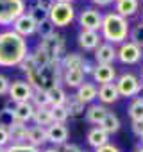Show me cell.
Returning <instances> with one entry per match:
<instances>
[{"label":"cell","mask_w":143,"mask_h":152,"mask_svg":"<svg viewBox=\"0 0 143 152\" xmlns=\"http://www.w3.org/2000/svg\"><path fill=\"white\" fill-rule=\"evenodd\" d=\"M27 54H29V45L25 38H22L15 31L0 32V66L2 68L18 66Z\"/></svg>","instance_id":"obj_1"},{"label":"cell","mask_w":143,"mask_h":152,"mask_svg":"<svg viewBox=\"0 0 143 152\" xmlns=\"http://www.w3.org/2000/svg\"><path fill=\"white\" fill-rule=\"evenodd\" d=\"M63 81V66L61 61H50L45 66H36L32 72L27 73V83L32 90L48 91L50 88L57 86Z\"/></svg>","instance_id":"obj_2"},{"label":"cell","mask_w":143,"mask_h":152,"mask_svg":"<svg viewBox=\"0 0 143 152\" xmlns=\"http://www.w3.org/2000/svg\"><path fill=\"white\" fill-rule=\"evenodd\" d=\"M100 36L107 43H123L129 36V23L125 18H122L116 13H107L102 16V25H100Z\"/></svg>","instance_id":"obj_3"},{"label":"cell","mask_w":143,"mask_h":152,"mask_svg":"<svg viewBox=\"0 0 143 152\" xmlns=\"http://www.w3.org/2000/svg\"><path fill=\"white\" fill-rule=\"evenodd\" d=\"M27 11L23 0H0V25H13Z\"/></svg>","instance_id":"obj_4"},{"label":"cell","mask_w":143,"mask_h":152,"mask_svg":"<svg viewBox=\"0 0 143 152\" xmlns=\"http://www.w3.org/2000/svg\"><path fill=\"white\" fill-rule=\"evenodd\" d=\"M74 18H75V9L72 4L55 2L52 6V9L48 11V22L54 27H66L74 22Z\"/></svg>","instance_id":"obj_5"},{"label":"cell","mask_w":143,"mask_h":152,"mask_svg":"<svg viewBox=\"0 0 143 152\" xmlns=\"http://www.w3.org/2000/svg\"><path fill=\"white\" fill-rule=\"evenodd\" d=\"M50 57V61H61V57L66 54L64 52V36L59 32H52L47 38H41V41L38 43Z\"/></svg>","instance_id":"obj_6"},{"label":"cell","mask_w":143,"mask_h":152,"mask_svg":"<svg viewBox=\"0 0 143 152\" xmlns=\"http://www.w3.org/2000/svg\"><path fill=\"white\" fill-rule=\"evenodd\" d=\"M115 84H116L120 97H134L141 91V83L132 73H122Z\"/></svg>","instance_id":"obj_7"},{"label":"cell","mask_w":143,"mask_h":152,"mask_svg":"<svg viewBox=\"0 0 143 152\" xmlns=\"http://www.w3.org/2000/svg\"><path fill=\"white\" fill-rule=\"evenodd\" d=\"M32 86L27 83V81H22V79H16L9 84V100L18 104V102H29L31 97H32Z\"/></svg>","instance_id":"obj_8"},{"label":"cell","mask_w":143,"mask_h":152,"mask_svg":"<svg viewBox=\"0 0 143 152\" xmlns=\"http://www.w3.org/2000/svg\"><path fill=\"white\" fill-rule=\"evenodd\" d=\"M79 25L82 27V31H95V32H98L100 25H102V15L95 7H86L79 15Z\"/></svg>","instance_id":"obj_9"},{"label":"cell","mask_w":143,"mask_h":152,"mask_svg":"<svg viewBox=\"0 0 143 152\" xmlns=\"http://www.w3.org/2000/svg\"><path fill=\"white\" fill-rule=\"evenodd\" d=\"M116 59H120L123 64H136L141 59V48L131 41H123L116 50Z\"/></svg>","instance_id":"obj_10"},{"label":"cell","mask_w":143,"mask_h":152,"mask_svg":"<svg viewBox=\"0 0 143 152\" xmlns=\"http://www.w3.org/2000/svg\"><path fill=\"white\" fill-rule=\"evenodd\" d=\"M68 127L66 124H52L47 127V140L50 143H54V147H61L68 141Z\"/></svg>","instance_id":"obj_11"},{"label":"cell","mask_w":143,"mask_h":152,"mask_svg":"<svg viewBox=\"0 0 143 152\" xmlns=\"http://www.w3.org/2000/svg\"><path fill=\"white\" fill-rule=\"evenodd\" d=\"M36 27L38 25H36V22L32 20V16L29 13H23L22 16H18L15 20V23H13V31L16 34H20L22 38H27V36L34 34L36 32Z\"/></svg>","instance_id":"obj_12"},{"label":"cell","mask_w":143,"mask_h":152,"mask_svg":"<svg viewBox=\"0 0 143 152\" xmlns=\"http://www.w3.org/2000/svg\"><path fill=\"white\" fill-rule=\"evenodd\" d=\"M116 59V48L111 43H100L95 48V61L97 64H113Z\"/></svg>","instance_id":"obj_13"},{"label":"cell","mask_w":143,"mask_h":152,"mask_svg":"<svg viewBox=\"0 0 143 152\" xmlns=\"http://www.w3.org/2000/svg\"><path fill=\"white\" fill-rule=\"evenodd\" d=\"M91 75H93V81L102 86V84H107V83H113L115 81L116 70L113 68V64H97Z\"/></svg>","instance_id":"obj_14"},{"label":"cell","mask_w":143,"mask_h":152,"mask_svg":"<svg viewBox=\"0 0 143 152\" xmlns=\"http://www.w3.org/2000/svg\"><path fill=\"white\" fill-rule=\"evenodd\" d=\"M138 9H139V0H116V4H115V13L125 20L134 16Z\"/></svg>","instance_id":"obj_15"},{"label":"cell","mask_w":143,"mask_h":152,"mask_svg":"<svg viewBox=\"0 0 143 152\" xmlns=\"http://www.w3.org/2000/svg\"><path fill=\"white\" fill-rule=\"evenodd\" d=\"M102 43V36L95 31H81L79 32V45L84 50H95Z\"/></svg>","instance_id":"obj_16"},{"label":"cell","mask_w":143,"mask_h":152,"mask_svg":"<svg viewBox=\"0 0 143 152\" xmlns=\"http://www.w3.org/2000/svg\"><path fill=\"white\" fill-rule=\"evenodd\" d=\"M47 127H39V125H32L27 127V143L39 148L43 143H47Z\"/></svg>","instance_id":"obj_17"},{"label":"cell","mask_w":143,"mask_h":152,"mask_svg":"<svg viewBox=\"0 0 143 152\" xmlns=\"http://www.w3.org/2000/svg\"><path fill=\"white\" fill-rule=\"evenodd\" d=\"M7 134H9V145H16V143H27V125L22 122H15L13 125L7 127Z\"/></svg>","instance_id":"obj_18"},{"label":"cell","mask_w":143,"mask_h":152,"mask_svg":"<svg viewBox=\"0 0 143 152\" xmlns=\"http://www.w3.org/2000/svg\"><path fill=\"white\" fill-rule=\"evenodd\" d=\"M32 113H34V106L31 102H18L13 107V116L16 122L27 124L29 120H32Z\"/></svg>","instance_id":"obj_19"},{"label":"cell","mask_w":143,"mask_h":152,"mask_svg":"<svg viewBox=\"0 0 143 152\" xmlns=\"http://www.w3.org/2000/svg\"><path fill=\"white\" fill-rule=\"evenodd\" d=\"M97 93H98V88H97L93 83H82V84L77 88L75 97H77L82 104H88V102H93V100L97 99Z\"/></svg>","instance_id":"obj_20"},{"label":"cell","mask_w":143,"mask_h":152,"mask_svg":"<svg viewBox=\"0 0 143 152\" xmlns=\"http://www.w3.org/2000/svg\"><path fill=\"white\" fill-rule=\"evenodd\" d=\"M97 97H98L104 104H113V102H116V100H118L120 93H118V90H116V84H115V83H107V84H102V86L98 88Z\"/></svg>","instance_id":"obj_21"},{"label":"cell","mask_w":143,"mask_h":152,"mask_svg":"<svg viewBox=\"0 0 143 152\" xmlns=\"http://www.w3.org/2000/svg\"><path fill=\"white\" fill-rule=\"evenodd\" d=\"M86 140H88V143H90L93 148H100V147H104V145L109 143V134H106L100 127H93V129L88 132Z\"/></svg>","instance_id":"obj_22"},{"label":"cell","mask_w":143,"mask_h":152,"mask_svg":"<svg viewBox=\"0 0 143 152\" xmlns=\"http://www.w3.org/2000/svg\"><path fill=\"white\" fill-rule=\"evenodd\" d=\"M82 63H84V57L81 54H77V52H68V54H64L61 57L63 70H81Z\"/></svg>","instance_id":"obj_23"},{"label":"cell","mask_w":143,"mask_h":152,"mask_svg":"<svg viewBox=\"0 0 143 152\" xmlns=\"http://www.w3.org/2000/svg\"><path fill=\"white\" fill-rule=\"evenodd\" d=\"M63 83L70 88H79L84 83L82 70H63Z\"/></svg>","instance_id":"obj_24"},{"label":"cell","mask_w":143,"mask_h":152,"mask_svg":"<svg viewBox=\"0 0 143 152\" xmlns=\"http://www.w3.org/2000/svg\"><path fill=\"white\" fill-rule=\"evenodd\" d=\"M32 122L39 127H48L54 124L52 120V113H50V107H34V113H32Z\"/></svg>","instance_id":"obj_25"},{"label":"cell","mask_w":143,"mask_h":152,"mask_svg":"<svg viewBox=\"0 0 143 152\" xmlns=\"http://www.w3.org/2000/svg\"><path fill=\"white\" fill-rule=\"evenodd\" d=\"M47 95H48V104H50V107H55V106H64V104H66V100H68L66 91L61 88V84H57V86L50 88V90L47 91Z\"/></svg>","instance_id":"obj_26"},{"label":"cell","mask_w":143,"mask_h":152,"mask_svg":"<svg viewBox=\"0 0 143 152\" xmlns=\"http://www.w3.org/2000/svg\"><path fill=\"white\" fill-rule=\"evenodd\" d=\"M86 120L90 122V124H100L102 120H104V116L109 113L104 106H100V104H91L86 111Z\"/></svg>","instance_id":"obj_27"},{"label":"cell","mask_w":143,"mask_h":152,"mask_svg":"<svg viewBox=\"0 0 143 152\" xmlns=\"http://www.w3.org/2000/svg\"><path fill=\"white\" fill-rule=\"evenodd\" d=\"M98 127L106 132V134H115L120 131V118L115 115V113H107L104 116V120L98 124Z\"/></svg>","instance_id":"obj_28"},{"label":"cell","mask_w":143,"mask_h":152,"mask_svg":"<svg viewBox=\"0 0 143 152\" xmlns=\"http://www.w3.org/2000/svg\"><path fill=\"white\" fill-rule=\"evenodd\" d=\"M64 107H66V111H68V115L70 116H81V115H84V104L74 95V97H68V100H66V104H64Z\"/></svg>","instance_id":"obj_29"},{"label":"cell","mask_w":143,"mask_h":152,"mask_svg":"<svg viewBox=\"0 0 143 152\" xmlns=\"http://www.w3.org/2000/svg\"><path fill=\"white\" fill-rule=\"evenodd\" d=\"M29 102H31L34 107H50V104H48V95H47V91H41V90H34Z\"/></svg>","instance_id":"obj_30"},{"label":"cell","mask_w":143,"mask_h":152,"mask_svg":"<svg viewBox=\"0 0 143 152\" xmlns=\"http://www.w3.org/2000/svg\"><path fill=\"white\" fill-rule=\"evenodd\" d=\"M129 116H131L132 122L143 120V97L134 99V102H132L131 107H129Z\"/></svg>","instance_id":"obj_31"},{"label":"cell","mask_w":143,"mask_h":152,"mask_svg":"<svg viewBox=\"0 0 143 152\" xmlns=\"http://www.w3.org/2000/svg\"><path fill=\"white\" fill-rule=\"evenodd\" d=\"M129 39L131 43H134L136 47L143 48V23H136L132 29H129Z\"/></svg>","instance_id":"obj_32"},{"label":"cell","mask_w":143,"mask_h":152,"mask_svg":"<svg viewBox=\"0 0 143 152\" xmlns=\"http://www.w3.org/2000/svg\"><path fill=\"white\" fill-rule=\"evenodd\" d=\"M31 54V57L34 59V63H36V66H45V64H48L50 63V57H48V54L38 45L32 52H29Z\"/></svg>","instance_id":"obj_33"},{"label":"cell","mask_w":143,"mask_h":152,"mask_svg":"<svg viewBox=\"0 0 143 152\" xmlns=\"http://www.w3.org/2000/svg\"><path fill=\"white\" fill-rule=\"evenodd\" d=\"M50 113H52V120L54 124H66V120L70 118L68 111L64 106H55V107H50Z\"/></svg>","instance_id":"obj_34"},{"label":"cell","mask_w":143,"mask_h":152,"mask_svg":"<svg viewBox=\"0 0 143 152\" xmlns=\"http://www.w3.org/2000/svg\"><path fill=\"white\" fill-rule=\"evenodd\" d=\"M31 16H32V20L36 22V25H39V23H43V22H48V13L47 11H43V9H39L38 6H31L29 7V11H27Z\"/></svg>","instance_id":"obj_35"},{"label":"cell","mask_w":143,"mask_h":152,"mask_svg":"<svg viewBox=\"0 0 143 152\" xmlns=\"http://www.w3.org/2000/svg\"><path fill=\"white\" fill-rule=\"evenodd\" d=\"M6 152H39V148L29 145V143H16V145H7Z\"/></svg>","instance_id":"obj_36"},{"label":"cell","mask_w":143,"mask_h":152,"mask_svg":"<svg viewBox=\"0 0 143 152\" xmlns=\"http://www.w3.org/2000/svg\"><path fill=\"white\" fill-rule=\"evenodd\" d=\"M16 120H15V116H13V111L11 109H2V111H0V127H9V125H13Z\"/></svg>","instance_id":"obj_37"},{"label":"cell","mask_w":143,"mask_h":152,"mask_svg":"<svg viewBox=\"0 0 143 152\" xmlns=\"http://www.w3.org/2000/svg\"><path fill=\"white\" fill-rule=\"evenodd\" d=\"M54 31H55V27H54L50 22H43V23H39V25L36 27V32H38L41 38H47V36H50Z\"/></svg>","instance_id":"obj_38"},{"label":"cell","mask_w":143,"mask_h":152,"mask_svg":"<svg viewBox=\"0 0 143 152\" xmlns=\"http://www.w3.org/2000/svg\"><path fill=\"white\" fill-rule=\"evenodd\" d=\"M18 66H20V68H22L25 73H29V72H32V70L36 68V63H34V59L31 57V54H27V56L23 57V61H22Z\"/></svg>","instance_id":"obj_39"},{"label":"cell","mask_w":143,"mask_h":152,"mask_svg":"<svg viewBox=\"0 0 143 152\" xmlns=\"http://www.w3.org/2000/svg\"><path fill=\"white\" fill-rule=\"evenodd\" d=\"M9 84H11V81L6 77L4 73H0V95H7V91H9Z\"/></svg>","instance_id":"obj_40"},{"label":"cell","mask_w":143,"mask_h":152,"mask_svg":"<svg viewBox=\"0 0 143 152\" xmlns=\"http://www.w3.org/2000/svg\"><path fill=\"white\" fill-rule=\"evenodd\" d=\"M59 152H84L79 145H75V143H64V145H61V148H59Z\"/></svg>","instance_id":"obj_41"},{"label":"cell","mask_w":143,"mask_h":152,"mask_svg":"<svg viewBox=\"0 0 143 152\" xmlns=\"http://www.w3.org/2000/svg\"><path fill=\"white\" fill-rule=\"evenodd\" d=\"M54 4H55V0H36V4H34V6H38L39 9H43V11L48 13V11L52 9Z\"/></svg>","instance_id":"obj_42"},{"label":"cell","mask_w":143,"mask_h":152,"mask_svg":"<svg viewBox=\"0 0 143 152\" xmlns=\"http://www.w3.org/2000/svg\"><path fill=\"white\" fill-rule=\"evenodd\" d=\"M9 145V134H7V129L6 127H0V147L6 148Z\"/></svg>","instance_id":"obj_43"},{"label":"cell","mask_w":143,"mask_h":152,"mask_svg":"<svg viewBox=\"0 0 143 152\" xmlns=\"http://www.w3.org/2000/svg\"><path fill=\"white\" fill-rule=\"evenodd\" d=\"M131 129H132V132H134L136 136H141V134H143V120H136V122H132Z\"/></svg>","instance_id":"obj_44"},{"label":"cell","mask_w":143,"mask_h":152,"mask_svg":"<svg viewBox=\"0 0 143 152\" xmlns=\"http://www.w3.org/2000/svg\"><path fill=\"white\" fill-rule=\"evenodd\" d=\"M95 152H122L116 145H111V143H107V145H104V147H100V148H95Z\"/></svg>","instance_id":"obj_45"},{"label":"cell","mask_w":143,"mask_h":152,"mask_svg":"<svg viewBox=\"0 0 143 152\" xmlns=\"http://www.w3.org/2000/svg\"><path fill=\"white\" fill-rule=\"evenodd\" d=\"M81 70H82V73L86 75V73H93V70H95V66L88 61V59H84V63H82V66H81Z\"/></svg>","instance_id":"obj_46"},{"label":"cell","mask_w":143,"mask_h":152,"mask_svg":"<svg viewBox=\"0 0 143 152\" xmlns=\"http://www.w3.org/2000/svg\"><path fill=\"white\" fill-rule=\"evenodd\" d=\"M91 2H93L95 6H98V7H104V6H109L113 0H91Z\"/></svg>","instance_id":"obj_47"},{"label":"cell","mask_w":143,"mask_h":152,"mask_svg":"<svg viewBox=\"0 0 143 152\" xmlns=\"http://www.w3.org/2000/svg\"><path fill=\"white\" fill-rule=\"evenodd\" d=\"M39 152H59V148H57V147H48V148H45V150H39Z\"/></svg>","instance_id":"obj_48"},{"label":"cell","mask_w":143,"mask_h":152,"mask_svg":"<svg viewBox=\"0 0 143 152\" xmlns=\"http://www.w3.org/2000/svg\"><path fill=\"white\" fill-rule=\"evenodd\" d=\"M55 2H61V4H72L74 0H55Z\"/></svg>","instance_id":"obj_49"},{"label":"cell","mask_w":143,"mask_h":152,"mask_svg":"<svg viewBox=\"0 0 143 152\" xmlns=\"http://www.w3.org/2000/svg\"><path fill=\"white\" fill-rule=\"evenodd\" d=\"M136 152H143V147H141V148H138V150H136Z\"/></svg>","instance_id":"obj_50"},{"label":"cell","mask_w":143,"mask_h":152,"mask_svg":"<svg viewBox=\"0 0 143 152\" xmlns=\"http://www.w3.org/2000/svg\"><path fill=\"white\" fill-rule=\"evenodd\" d=\"M0 152H6V148H2V147H0Z\"/></svg>","instance_id":"obj_51"},{"label":"cell","mask_w":143,"mask_h":152,"mask_svg":"<svg viewBox=\"0 0 143 152\" xmlns=\"http://www.w3.org/2000/svg\"><path fill=\"white\" fill-rule=\"evenodd\" d=\"M141 88H143V75H141Z\"/></svg>","instance_id":"obj_52"},{"label":"cell","mask_w":143,"mask_h":152,"mask_svg":"<svg viewBox=\"0 0 143 152\" xmlns=\"http://www.w3.org/2000/svg\"><path fill=\"white\" fill-rule=\"evenodd\" d=\"M139 138H141V145H143V134H141V136H139Z\"/></svg>","instance_id":"obj_53"},{"label":"cell","mask_w":143,"mask_h":152,"mask_svg":"<svg viewBox=\"0 0 143 152\" xmlns=\"http://www.w3.org/2000/svg\"><path fill=\"white\" fill-rule=\"evenodd\" d=\"M141 23H143V13H141Z\"/></svg>","instance_id":"obj_54"},{"label":"cell","mask_w":143,"mask_h":152,"mask_svg":"<svg viewBox=\"0 0 143 152\" xmlns=\"http://www.w3.org/2000/svg\"><path fill=\"white\" fill-rule=\"evenodd\" d=\"M113 2H116V0H113Z\"/></svg>","instance_id":"obj_55"},{"label":"cell","mask_w":143,"mask_h":152,"mask_svg":"<svg viewBox=\"0 0 143 152\" xmlns=\"http://www.w3.org/2000/svg\"><path fill=\"white\" fill-rule=\"evenodd\" d=\"M23 2H25V0H23Z\"/></svg>","instance_id":"obj_56"}]
</instances>
